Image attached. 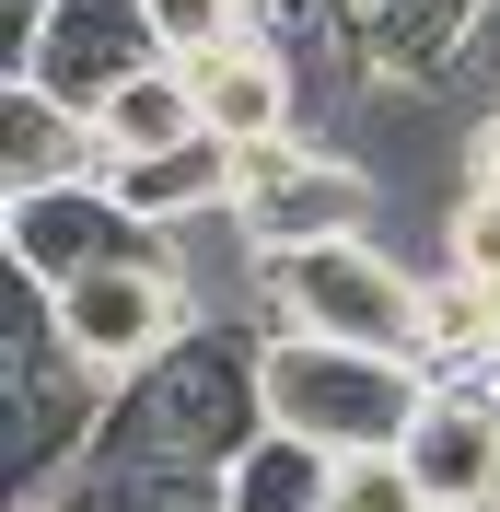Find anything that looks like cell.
<instances>
[{"label": "cell", "instance_id": "6da1fadb", "mask_svg": "<svg viewBox=\"0 0 500 512\" xmlns=\"http://www.w3.org/2000/svg\"><path fill=\"white\" fill-rule=\"evenodd\" d=\"M256 431H268V350H256V326L210 315L175 361L117 384V408L70 478H233Z\"/></svg>", "mask_w": 500, "mask_h": 512}, {"label": "cell", "instance_id": "7a4b0ae2", "mask_svg": "<svg viewBox=\"0 0 500 512\" xmlns=\"http://www.w3.org/2000/svg\"><path fill=\"white\" fill-rule=\"evenodd\" d=\"M419 256L407 245H314V256H268L245 291L256 338H326V350H396L419 361Z\"/></svg>", "mask_w": 500, "mask_h": 512}, {"label": "cell", "instance_id": "3957f363", "mask_svg": "<svg viewBox=\"0 0 500 512\" xmlns=\"http://www.w3.org/2000/svg\"><path fill=\"white\" fill-rule=\"evenodd\" d=\"M0 396H12V489L24 501H59L70 466L94 454L105 408H117V384L70 350L47 280H12V373H0Z\"/></svg>", "mask_w": 500, "mask_h": 512}, {"label": "cell", "instance_id": "277c9868", "mask_svg": "<svg viewBox=\"0 0 500 512\" xmlns=\"http://www.w3.org/2000/svg\"><path fill=\"white\" fill-rule=\"evenodd\" d=\"M268 350V431L314 454H396L431 408V373L396 350H326V338H256Z\"/></svg>", "mask_w": 500, "mask_h": 512}, {"label": "cell", "instance_id": "5b68a950", "mask_svg": "<svg viewBox=\"0 0 500 512\" xmlns=\"http://www.w3.org/2000/svg\"><path fill=\"white\" fill-rule=\"evenodd\" d=\"M59 326H70V350L94 361L105 384H140L152 361H175L198 326H210V303H198V280H187L175 245H140V256H117V268H94V280H70Z\"/></svg>", "mask_w": 500, "mask_h": 512}, {"label": "cell", "instance_id": "8992f818", "mask_svg": "<svg viewBox=\"0 0 500 512\" xmlns=\"http://www.w3.org/2000/svg\"><path fill=\"white\" fill-rule=\"evenodd\" d=\"M140 70H175L152 35V0H47V59H35V82H12V94H59L70 117H94L105 94H128Z\"/></svg>", "mask_w": 500, "mask_h": 512}, {"label": "cell", "instance_id": "52a82bcc", "mask_svg": "<svg viewBox=\"0 0 500 512\" xmlns=\"http://www.w3.org/2000/svg\"><path fill=\"white\" fill-rule=\"evenodd\" d=\"M140 245H163V233L128 222L117 198H105V175L47 187V198H0V256H12V280L70 291V280H94V268H117V256H140Z\"/></svg>", "mask_w": 500, "mask_h": 512}, {"label": "cell", "instance_id": "ba28073f", "mask_svg": "<svg viewBox=\"0 0 500 512\" xmlns=\"http://www.w3.org/2000/svg\"><path fill=\"white\" fill-rule=\"evenodd\" d=\"M407 466L431 512H500V396L489 384H431V408L407 419Z\"/></svg>", "mask_w": 500, "mask_h": 512}, {"label": "cell", "instance_id": "9c48e42d", "mask_svg": "<svg viewBox=\"0 0 500 512\" xmlns=\"http://www.w3.org/2000/svg\"><path fill=\"white\" fill-rule=\"evenodd\" d=\"M198 94V128H210L221 152H256V140H291L303 128V59H291L280 35H245V47H221V59L187 70Z\"/></svg>", "mask_w": 500, "mask_h": 512}, {"label": "cell", "instance_id": "30bf717a", "mask_svg": "<svg viewBox=\"0 0 500 512\" xmlns=\"http://www.w3.org/2000/svg\"><path fill=\"white\" fill-rule=\"evenodd\" d=\"M82 175H105L94 117H70L59 94H0V198H47Z\"/></svg>", "mask_w": 500, "mask_h": 512}, {"label": "cell", "instance_id": "8fae6325", "mask_svg": "<svg viewBox=\"0 0 500 512\" xmlns=\"http://www.w3.org/2000/svg\"><path fill=\"white\" fill-rule=\"evenodd\" d=\"M94 140H105V175H117V163H163V152H187V140H210V128H198L187 70H140L128 94L94 105Z\"/></svg>", "mask_w": 500, "mask_h": 512}, {"label": "cell", "instance_id": "7c38bea8", "mask_svg": "<svg viewBox=\"0 0 500 512\" xmlns=\"http://www.w3.org/2000/svg\"><path fill=\"white\" fill-rule=\"evenodd\" d=\"M326 478H338V454L291 443V431H256L233 454V512H326Z\"/></svg>", "mask_w": 500, "mask_h": 512}, {"label": "cell", "instance_id": "4fadbf2b", "mask_svg": "<svg viewBox=\"0 0 500 512\" xmlns=\"http://www.w3.org/2000/svg\"><path fill=\"white\" fill-rule=\"evenodd\" d=\"M431 268H454V280L500 291V198H489V187H466L454 210H442V233H431Z\"/></svg>", "mask_w": 500, "mask_h": 512}, {"label": "cell", "instance_id": "5bb4252c", "mask_svg": "<svg viewBox=\"0 0 500 512\" xmlns=\"http://www.w3.org/2000/svg\"><path fill=\"white\" fill-rule=\"evenodd\" d=\"M326 512H431V489H419V466H407V454H338Z\"/></svg>", "mask_w": 500, "mask_h": 512}, {"label": "cell", "instance_id": "9a60e30c", "mask_svg": "<svg viewBox=\"0 0 500 512\" xmlns=\"http://www.w3.org/2000/svg\"><path fill=\"white\" fill-rule=\"evenodd\" d=\"M152 35H163V59L175 70H198V59H221V47H245V12L233 0H152Z\"/></svg>", "mask_w": 500, "mask_h": 512}, {"label": "cell", "instance_id": "2e32d148", "mask_svg": "<svg viewBox=\"0 0 500 512\" xmlns=\"http://www.w3.org/2000/svg\"><path fill=\"white\" fill-rule=\"evenodd\" d=\"M466 187L500 198V105H477V128H466Z\"/></svg>", "mask_w": 500, "mask_h": 512}, {"label": "cell", "instance_id": "e0dca14e", "mask_svg": "<svg viewBox=\"0 0 500 512\" xmlns=\"http://www.w3.org/2000/svg\"><path fill=\"white\" fill-rule=\"evenodd\" d=\"M233 12H245V24H256V12H268V0H233Z\"/></svg>", "mask_w": 500, "mask_h": 512}, {"label": "cell", "instance_id": "ac0fdd59", "mask_svg": "<svg viewBox=\"0 0 500 512\" xmlns=\"http://www.w3.org/2000/svg\"><path fill=\"white\" fill-rule=\"evenodd\" d=\"M24 512H59V501H24Z\"/></svg>", "mask_w": 500, "mask_h": 512}]
</instances>
